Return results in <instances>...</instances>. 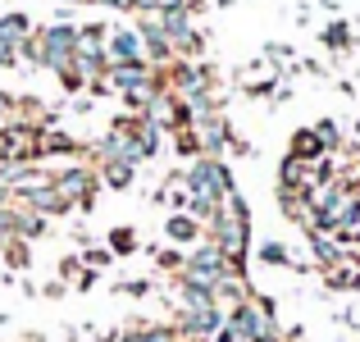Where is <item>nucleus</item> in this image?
<instances>
[{"label": "nucleus", "mask_w": 360, "mask_h": 342, "mask_svg": "<svg viewBox=\"0 0 360 342\" xmlns=\"http://www.w3.org/2000/svg\"><path fill=\"white\" fill-rule=\"evenodd\" d=\"M73 51H78V27H69V23L37 27V32L23 42V60L41 64V69H55V73L73 64Z\"/></svg>", "instance_id": "1"}, {"label": "nucleus", "mask_w": 360, "mask_h": 342, "mask_svg": "<svg viewBox=\"0 0 360 342\" xmlns=\"http://www.w3.org/2000/svg\"><path fill=\"white\" fill-rule=\"evenodd\" d=\"M246 237H251V215H246V201L238 196V187H233L229 196H224L219 215L210 220V242L224 246V255H229L233 265H242L246 255Z\"/></svg>", "instance_id": "2"}, {"label": "nucleus", "mask_w": 360, "mask_h": 342, "mask_svg": "<svg viewBox=\"0 0 360 342\" xmlns=\"http://www.w3.org/2000/svg\"><path fill=\"white\" fill-rule=\"evenodd\" d=\"M187 192L192 196H210V201H224L233 192V174L224 169V160L201 156L192 169H187Z\"/></svg>", "instance_id": "3"}, {"label": "nucleus", "mask_w": 360, "mask_h": 342, "mask_svg": "<svg viewBox=\"0 0 360 342\" xmlns=\"http://www.w3.org/2000/svg\"><path fill=\"white\" fill-rule=\"evenodd\" d=\"M224 324H229V315H224L219 301H214V306H192V310H183V319H178V334H183V338H214Z\"/></svg>", "instance_id": "4"}, {"label": "nucleus", "mask_w": 360, "mask_h": 342, "mask_svg": "<svg viewBox=\"0 0 360 342\" xmlns=\"http://www.w3.org/2000/svg\"><path fill=\"white\" fill-rule=\"evenodd\" d=\"M51 178H55V187H60V192L69 196L73 205H91V196H96V183H101V174H91V169H82V165L60 169V174H51Z\"/></svg>", "instance_id": "5"}, {"label": "nucleus", "mask_w": 360, "mask_h": 342, "mask_svg": "<svg viewBox=\"0 0 360 342\" xmlns=\"http://www.w3.org/2000/svg\"><path fill=\"white\" fill-rule=\"evenodd\" d=\"M141 32H110L105 37V55H110V64H119V60H141Z\"/></svg>", "instance_id": "6"}, {"label": "nucleus", "mask_w": 360, "mask_h": 342, "mask_svg": "<svg viewBox=\"0 0 360 342\" xmlns=\"http://www.w3.org/2000/svg\"><path fill=\"white\" fill-rule=\"evenodd\" d=\"M165 233L174 237V242H196V237H201V220H196V215H174V220L165 224Z\"/></svg>", "instance_id": "7"}, {"label": "nucleus", "mask_w": 360, "mask_h": 342, "mask_svg": "<svg viewBox=\"0 0 360 342\" xmlns=\"http://www.w3.org/2000/svg\"><path fill=\"white\" fill-rule=\"evenodd\" d=\"M292 156H306V160L324 156V141H319V132H315V128H301L297 137H292Z\"/></svg>", "instance_id": "8"}, {"label": "nucleus", "mask_w": 360, "mask_h": 342, "mask_svg": "<svg viewBox=\"0 0 360 342\" xmlns=\"http://www.w3.org/2000/svg\"><path fill=\"white\" fill-rule=\"evenodd\" d=\"M73 151H78V141L69 132H46L41 128V156H73Z\"/></svg>", "instance_id": "9"}, {"label": "nucleus", "mask_w": 360, "mask_h": 342, "mask_svg": "<svg viewBox=\"0 0 360 342\" xmlns=\"http://www.w3.org/2000/svg\"><path fill=\"white\" fill-rule=\"evenodd\" d=\"M0 37H9L14 46H23L27 37H32V23H27L23 14H5V18H0Z\"/></svg>", "instance_id": "10"}, {"label": "nucleus", "mask_w": 360, "mask_h": 342, "mask_svg": "<svg viewBox=\"0 0 360 342\" xmlns=\"http://www.w3.org/2000/svg\"><path fill=\"white\" fill-rule=\"evenodd\" d=\"M119 342H183V334H178V329H132V334H123Z\"/></svg>", "instance_id": "11"}, {"label": "nucleus", "mask_w": 360, "mask_h": 342, "mask_svg": "<svg viewBox=\"0 0 360 342\" xmlns=\"http://www.w3.org/2000/svg\"><path fill=\"white\" fill-rule=\"evenodd\" d=\"M132 169H137V165H128V160H105V165H101V178H105L110 187H128Z\"/></svg>", "instance_id": "12"}, {"label": "nucleus", "mask_w": 360, "mask_h": 342, "mask_svg": "<svg viewBox=\"0 0 360 342\" xmlns=\"http://www.w3.org/2000/svg\"><path fill=\"white\" fill-rule=\"evenodd\" d=\"M324 279H328V288H360V270H342V265H333V270H324Z\"/></svg>", "instance_id": "13"}, {"label": "nucleus", "mask_w": 360, "mask_h": 342, "mask_svg": "<svg viewBox=\"0 0 360 342\" xmlns=\"http://www.w3.org/2000/svg\"><path fill=\"white\" fill-rule=\"evenodd\" d=\"M23 60V46H14L9 37H0V69H9V64Z\"/></svg>", "instance_id": "14"}, {"label": "nucleus", "mask_w": 360, "mask_h": 342, "mask_svg": "<svg viewBox=\"0 0 360 342\" xmlns=\"http://www.w3.org/2000/svg\"><path fill=\"white\" fill-rule=\"evenodd\" d=\"M9 123H18V101L0 91V128H9Z\"/></svg>", "instance_id": "15"}, {"label": "nucleus", "mask_w": 360, "mask_h": 342, "mask_svg": "<svg viewBox=\"0 0 360 342\" xmlns=\"http://www.w3.org/2000/svg\"><path fill=\"white\" fill-rule=\"evenodd\" d=\"M132 242H137L132 228H115V233H110V246H115V251H132Z\"/></svg>", "instance_id": "16"}, {"label": "nucleus", "mask_w": 360, "mask_h": 342, "mask_svg": "<svg viewBox=\"0 0 360 342\" xmlns=\"http://www.w3.org/2000/svg\"><path fill=\"white\" fill-rule=\"evenodd\" d=\"M315 132H319V141H324V151H328V146H338V123H333V119L315 123Z\"/></svg>", "instance_id": "17"}, {"label": "nucleus", "mask_w": 360, "mask_h": 342, "mask_svg": "<svg viewBox=\"0 0 360 342\" xmlns=\"http://www.w3.org/2000/svg\"><path fill=\"white\" fill-rule=\"evenodd\" d=\"M260 255H264V265H288V251H283L278 242H269V246H264Z\"/></svg>", "instance_id": "18"}, {"label": "nucleus", "mask_w": 360, "mask_h": 342, "mask_svg": "<svg viewBox=\"0 0 360 342\" xmlns=\"http://www.w3.org/2000/svg\"><path fill=\"white\" fill-rule=\"evenodd\" d=\"M324 42H328V46H347V23H333V27L324 32Z\"/></svg>", "instance_id": "19"}, {"label": "nucleus", "mask_w": 360, "mask_h": 342, "mask_svg": "<svg viewBox=\"0 0 360 342\" xmlns=\"http://www.w3.org/2000/svg\"><path fill=\"white\" fill-rule=\"evenodd\" d=\"M169 0H132V9H165Z\"/></svg>", "instance_id": "20"}, {"label": "nucleus", "mask_w": 360, "mask_h": 342, "mask_svg": "<svg viewBox=\"0 0 360 342\" xmlns=\"http://www.w3.org/2000/svg\"><path fill=\"white\" fill-rule=\"evenodd\" d=\"M110 260V251H87V265H91V270H96V265H105Z\"/></svg>", "instance_id": "21"}, {"label": "nucleus", "mask_w": 360, "mask_h": 342, "mask_svg": "<svg viewBox=\"0 0 360 342\" xmlns=\"http://www.w3.org/2000/svg\"><path fill=\"white\" fill-rule=\"evenodd\" d=\"M96 5H110V9H132V0H96Z\"/></svg>", "instance_id": "22"}, {"label": "nucleus", "mask_w": 360, "mask_h": 342, "mask_svg": "<svg viewBox=\"0 0 360 342\" xmlns=\"http://www.w3.org/2000/svg\"><path fill=\"white\" fill-rule=\"evenodd\" d=\"M73 5H87V0H73Z\"/></svg>", "instance_id": "23"}]
</instances>
